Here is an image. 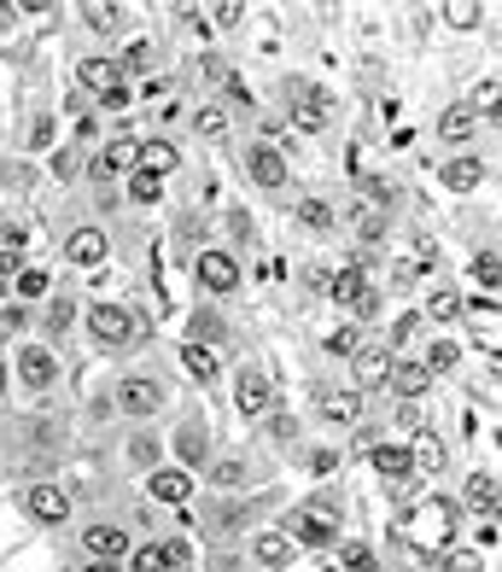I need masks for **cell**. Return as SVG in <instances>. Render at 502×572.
Returning <instances> with one entry per match:
<instances>
[{"mask_svg":"<svg viewBox=\"0 0 502 572\" xmlns=\"http://www.w3.org/2000/svg\"><path fill=\"white\" fill-rule=\"evenodd\" d=\"M181 117H188V106H181V94H176V99H164V106L153 111V123H158V134H164V129H176Z\"/></svg>","mask_w":502,"mask_h":572,"instance_id":"f907efd6","label":"cell"},{"mask_svg":"<svg viewBox=\"0 0 502 572\" xmlns=\"http://www.w3.org/2000/svg\"><path fill=\"white\" fill-rule=\"evenodd\" d=\"M82 572H123V567H111V561H82Z\"/></svg>","mask_w":502,"mask_h":572,"instance_id":"94428289","label":"cell"},{"mask_svg":"<svg viewBox=\"0 0 502 572\" xmlns=\"http://www.w3.org/2000/svg\"><path fill=\"white\" fill-rule=\"evenodd\" d=\"M7 29H19V7H12V0H0V36H7Z\"/></svg>","mask_w":502,"mask_h":572,"instance_id":"6f0895ef","label":"cell"},{"mask_svg":"<svg viewBox=\"0 0 502 572\" xmlns=\"http://www.w3.org/2000/svg\"><path fill=\"white\" fill-rule=\"evenodd\" d=\"M47 298H53V305H47V333H41V339H47V345H53V339H59V333H64V327H71V315H76V305H71V293H47Z\"/></svg>","mask_w":502,"mask_h":572,"instance_id":"f6af8a7d","label":"cell"},{"mask_svg":"<svg viewBox=\"0 0 502 572\" xmlns=\"http://www.w3.org/2000/svg\"><path fill=\"white\" fill-rule=\"evenodd\" d=\"M205 24H211V29H223V36H234V29L246 24V7H240V0H228V7H211V12H205Z\"/></svg>","mask_w":502,"mask_h":572,"instance_id":"7dc6e473","label":"cell"},{"mask_svg":"<svg viewBox=\"0 0 502 572\" xmlns=\"http://www.w3.org/2000/svg\"><path fill=\"white\" fill-rule=\"evenodd\" d=\"M397 427H404V432L421 427V409H415V403H397Z\"/></svg>","mask_w":502,"mask_h":572,"instance_id":"9f6ffc18","label":"cell"},{"mask_svg":"<svg viewBox=\"0 0 502 572\" xmlns=\"http://www.w3.org/2000/svg\"><path fill=\"white\" fill-rule=\"evenodd\" d=\"M188 129H193V141H228V129H234V111H228V99H205V106H193L188 111Z\"/></svg>","mask_w":502,"mask_h":572,"instance_id":"603a6c76","label":"cell"},{"mask_svg":"<svg viewBox=\"0 0 502 572\" xmlns=\"http://www.w3.org/2000/svg\"><path fill=\"white\" fill-rule=\"evenodd\" d=\"M181 339H188V345H205V350H216V357H223V345H228V315L216 310V305H199Z\"/></svg>","mask_w":502,"mask_h":572,"instance_id":"d4e9b609","label":"cell"},{"mask_svg":"<svg viewBox=\"0 0 502 572\" xmlns=\"http://www.w3.org/2000/svg\"><path fill=\"white\" fill-rule=\"evenodd\" d=\"M322 572H339V567H322Z\"/></svg>","mask_w":502,"mask_h":572,"instance_id":"6125c7cd","label":"cell"},{"mask_svg":"<svg viewBox=\"0 0 502 572\" xmlns=\"http://www.w3.org/2000/svg\"><path fill=\"white\" fill-rule=\"evenodd\" d=\"M199 64H205V82H228V64L216 59V53H205V59H199Z\"/></svg>","mask_w":502,"mask_h":572,"instance_id":"11a10c76","label":"cell"},{"mask_svg":"<svg viewBox=\"0 0 502 572\" xmlns=\"http://www.w3.org/2000/svg\"><path fill=\"white\" fill-rule=\"evenodd\" d=\"M234 409H240V420H251V427L275 409V380H270V368H263V362L234 368Z\"/></svg>","mask_w":502,"mask_h":572,"instance_id":"52a82bcc","label":"cell"},{"mask_svg":"<svg viewBox=\"0 0 502 572\" xmlns=\"http://www.w3.org/2000/svg\"><path fill=\"white\" fill-rule=\"evenodd\" d=\"M462 502H467V509H474L479 520H497V509H502L497 474H485V467H474V474H467V485H462Z\"/></svg>","mask_w":502,"mask_h":572,"instance_id":"4316f807","label":"cell"},{"mask_svg":"<svg viewBox=\"0 0 502 572\" xmlns=\"http://www.w3.org/2000/svg\"><path fill=\"white\" fill-rule=\"evenodd\" d=\"M82 24H88L94 36H123L129 7H117V0H88V7H82Z\"/></svg>","mask_w":502,"mask_h":572,"instance_id":"4dcf8cb0","label":"cell"},{"mask_svg":"<svg viewBox=\"0 0 502 572\" xmlns=\"http://www.w3.org/2000/svg\"><path fill=\"white\" fill-rule=\"evenodd\" d=\"M176 357H181V368H188L199 385H216V380H223V357H216V350H205V345H188V339H181Z\"/></svg>","mask_w":502,"mask_h":572,"instance_id":"1f68e13d","label":"cell"},{"mask_svg":"<svg viewBox=\"0 0 502 572\" xmlns=\"http://www.w3.org/2000/svg\"><path fill=\"white\" fill-rule=\"evenodd\" d=\"M246 561L258 572H287L298 561V549H292V537L280 526H251L246 532Z\"/></svg>","mask_w":502,"mask_h":572,"instance_id":"7c38bea8","label":"cell"},{"mask_svg":"<svg viewBox=\"0 0 502 572\" xmlns=\"http://www.w3.org/2000/svg\"><path fill=\"white\" fill-rule=\"evenodd\" d=\"M298 462H304V474H310V479H333V474H339V450H333V444H310V450H298Z\"/></svg>","mask_w":502,"mask_h":572,"instance_id":"7bdbcfd3","label":"cell"},{"mask_svg":"<svg viewBox=\"0 0 502 572\" xmlns=\"http://www.w3.org/2000/svg\"><path fill=\"white\" fill-rule=\"evenodd\" d=\"M258 427H263V439H270L275 450H292V444H298V432H304V427H298V415H292V409H280V403L258 420Z\"/></svg>","mask_w":502,"mask_h":572,"instance_id":"d590c367","label":"cell"},{"mask_svg":"<svg viewBox=\"0 0 502 572\" xmlns=\"http://www.w3.org/2000/svg\"><path fill=\"white\" fill-rule=\"evenodd\" d=\"M76 170H82V146H59V153H53V176L76 181Z\"/></svg>","mask_w":502,"mask_h":572,"instance_id":"681fc988","label":"cell"},{"mask_svg":"<svg viewBox=\"0 0 502 572\" xmlns=\"http://www.w3.org/2000/svg\"><path fill=\"white\" fill-rule=\"evenodd\" d=\"M327 298L339 305V315H345L350 327H368L380 315V298H386V293L368 281L362 263H345V269H333V275H327Z\"/></svg>","mask_w":502,"mask_h":572,"instance_id":"3957f363","label":"cell"},{"mask_svg":"<svg viewBox=\"0 0 502 572\" xmlns=\"http://www.w3.org/2000/svg\"><path fill=\"white\" fill-rule=\"evenodd\" d=\"M444 572H479V555H450V561H444Z\"/></svg>","mask_w":502,"mask_h":572,"instance_id":"db71d44e","label":"cell"},{"mask_svg":"<svg viewBox=\"0 0 502 572\" xmlns=\"http://www.w3.org/2000/svg\"><path fill=\"white\" fill-rule=\"evenodd\" d=\"M99 111H106V117H123V111H135V82H111V88L99 94Z\"/></svg>","mask_w":502,"mask_h":572,"instance_id":"bcb514c9","label":"cell"},{"mask_svg":"<svg viewBox=\"0 0 502 572\" xmlns=\"http://www.w3.org/2000/svg\"><path fill=\"white\" fill-rule=\"evenodd\" d=\"M462 315V298L450 293V286H439V293H427V305H421V322H439V327H450Z\"/></svg>","mask_w":502,"mask_h":572,"instance_id":"60d3db41","label":"cell"},{"mask_svg":"<svg viewBox=\"0 0 502 572\" xmlns=\"http://www.w3.org/2000/svg\"><path fill=\"white\" fill-rule=\"evenodd\" d=\"M415 281H421V269L397 258V263H392V293H415Z\"/></svg>","mask_w":502,"mask_h":572,"instance_id":"816d5d0a","label":"cell"},{"mask_svg":"<svg viewBox=\"0 0 502 572\" xmlns=\"http://www.w3.org/2000/svg\"><path fill=\"white\" fill-rule=\"evenodd\" d=\"M474 134H479V117L467 111V99H456V106L439 117V141L456 146V153H467V146H474Z\"/></svg>","mask_w":502,"mask_h":572,"instance_id":"83f0119b","label":"cell"},{"mask_svg":"<svg viewBox=\"0 0 502 572\" xmlns=\"http://www.w3.org/2000/svg\"><path fill=\"white\" fill-rule=\"evenodd\" d=\"M386 397H397V403H421L427 392H432V374L421 368V357H392V374H386V385H380Z\"/></svg>","mask_w":502,"mask_h":572,"instance_id":"ac0fdd59","label":"cell"},{"mask_svg":"<svg viewBox=\"0 0 502 572\" xmlns=\"http://www.w3.org/2000/svg\"><path fill=\"white\" fill-rule=\"evenodd\" d=\"M333 555H339V572H380V549L374 544H362V537H339V544H333Z\"/></svg>","mask_w":502,"mask_h":572,"instance_id":"d6a6232c","label":"cell"},{"mask_svg":"<svg viewBox=\"0 0 502 572\" xmlns=\"http://www.w3.org/2000/svg\"><path fill=\"white\" fill-rule=\"evenodd\" d=\"M240 170H246V181L258 193H287L292 188V158H280L275 146H263V141H246Z\"/></svg>","mask_w":502,"mask_h":572,"instance_id":"9c48e42d","label":"cell"},{"mask_svg":"<svg viewBox=\"0 0 502 572\" xmlns=\"http://www.w3.org/2000/svg\"><path fill=\"white\" fill-rule=\"evenodd\" d=\"M193 281H199V293L205 298H234L246 286V269H240V251H228V246H205L193 258Z\"/></svg>","mask_w":502,"mask_h":572,"instance_id":"8992f818","label":"cell"},{"mask_svg":"<svg viewBox=\"0 0 502 572\" xmlns=\"http://www.w3.org/2000/svg\"><path fill=\"white\" fill-rule=\"evenodd\" d=\"M164 450H170V462H176V467H188L193 479L205 474V467H211V456H216V450H211V427H205V420H199L193 409L176 420V439L164 444Z\"/></svg>","mask_w":502,"mask_h":572,"instance_id":"30bf717a","label":"cell"},{"mask_svg":"<svg viewBox=\"0 0 502 572\" xmlns=\"http://www.w3.org/2000/svg\"><path fill=\"white\" fill-rule=\"evenodd\" d=\"M7 368H12V385H19L24 397H36V403L53 397V392H59V374H64V368H59V350L47 345V339H36V333H29V339L12 350Z\"/></svg>","mask_w":502,"mask_h":572,"instance_id":"7a4b0ae2","label":"cell"},{"mask_svg":"<svg viewBox=\"0 0 502 572\" xmlns=\"http://www.w3.org/2000/svg\"><path fill=\"white\" fill-rule=\"evenodd\" d=\"M135 549V532L123 526V520H82V561H111L123 567V555Z\"/></svg>","mask_w":502,"mask_h":572,"instance_id":"ba28073f","label":"cell"},{"mask_svg":"<svg viewBox=\"0 0 502 572\" xmlns=\"http://www.w3.org/2000/svg\"><path fill=\"white\" fill-rule=\"evenodd\" d=\"M386 374H392V350H386V345H368V339H362V350L350 357V392H357V397L380 392V385H386Z\"/></svg>","mask_w":502,"mask_h":572,"instance_id":"e0dca14e","label":"cell"},{"mask_svg":"<svg viewBox=\"0 0 502 572\" xmlns=\"http://www.w3.org/2000/svg\"><path fill=\"white\" fill-rule=\"evenodd\" d=\"M123 572H170V561H164V544H158V537H141V544L123 555Z\"/></svg>","mask_w":502,"mask_h":572,"instance_id":"ab89813d","label":"cell"},{"mask_svg":"<svg viewBox=\"0 0 502 572\" xmlns=\"http://www.w3.org/2000/svg\"><path fill=\"white\" fill-rule=\"evenodd\" d=\"M146 497L153 502H170V509H188V502L199 497V479L188 474V467H176V462H164L146 474Z\"/></svg>","mask_w":502,"mask_h":572,"instance_id":"9a60e30c","label":"cell"},{"mask_svg":"<svg viewBox=\"0 0 502 572\" xmlns=\"http://www.w3.org/2000/svg\"><path fill=\"white\" fill-rule=\"evenodd\" d=\"M444 24L450 29H479L485 24V7H474V0H467V7H444Z\"/></svg>","mask_w":502,"mask_h":572,"instance_id":"c3c4849f","label":"cell"},{"mask_svg":"<svg viewBox=\"0 0 502 572\" xmlns=\"http://www.w3.org/2000/svg\"><path fill=\"white\" fill-rule=\"evenodd\" d=\"M292 223L304 228V234H315V240H322V234H333V228H339V205H333L327 193H304V199L292 205Z\"/></svg>","mask_w":502,"mask_h":572,"instance_id":"cb8c5ba5","label":"cell"},{"mask_svg":"<svg viewBox=\"0 0 502 572\" xmlns=\"http://www.w3.org/2000/svg\"><path fill=\"white\" fill-rule=\"evenodd\" d=\"M415 333H421V310H404V315H392V327H386V339H380V345L397 357L404 345H415Z\"/></svg>","mask_w":502,"mask_h":572,"instance_id":"ee69618b","label":"cell"},{"mask_svg":"<svg viewBox=\"0 0 502 572\" xmlns=\"http://www.w3.org/2000/svg\"><path fill=\"white\" fill-rule=\"evenodd\" d=\"M53 293V275H47V269H19V275H12V298H19V305L29 310V305H41V298Z\"/></svg>","mask_w":502,"mask_h":572,"instance_id":"74e56055","label":"cell"},{"mask_svg":"<svg viewBox=\"0 0 502 572\" xmlns=\"http://www.w3.org/2000/svg\"><path fill=\"white\" fill-rule=\"evenodd\" d=\"M275 526L292 537V549H298V555H304V549H310V555H333V544L345 537V532H339V520H333V514H322V509H310V502H298V509H287V514L275 520Z\"/></svg>","mask_w":502,"mask_h":572,"instance_id":"5b68a950","label":"cell"},{"mask_svg":"<svg viewBox=\"0 0 502 572\" xmlns=\"http://www.w3.org/2000/svg\"><path fill=\"white\" fill-rule=\"evenodd\" d=\"M479 181H485L479 153H450V158H444V188H450V193H479Z\"/></svg>","mask_w":502,"mask_h":572,"instance_id":"f546056e","label":"cell"},{"mask_svg":"<svg viewBox=\"0 0 502 572\" xmlns=\"http://www.w3.org/2000/svg\"><path fill=\"white\" fill-rule=\"evenodd\" d=\"M88 170H94V181H123L129 170H135V141H123V134H117V141H106V146L94 153Z\"/></svg>","mask_w":502,"mask_h":572,"instance_id":"484cf974","label":"cell"},{"mask_svg":"<svg viewBox=\"0 0 502 572\" xmlns=\"http://www.w3.org/2000/svg\"><path fill=\"white\" fill-rule=\"evenodd\" d=\"M421 368H427V374H432V380H444V374H456V368H462V345H456V339H450V333H439V339H432V345L421 350Z\"/></svg>","mask_w":502,"mask_h":572,"instance_id":"836d02e7","label":"cell"},{"mask_svg":"<svg viewBox=\"0 0 502 572\" xmlns=\"http://www.w3.org/2000/svg\"><path fill=\"white\" fill-rule=\"evenodd\" d=\"M19 509H24V520H36V526H64V520H71V497H64V485H53V479H24Z\"/></svg>","mask_w":502,"mask_h":572,"instance_id":"8fae6325","label":"cell"},{"mask_svg":"<svg viewBox=\"0 0 502 572\" xmlns=\"http://www.w3.org/2000/svg\"><path fill=\"white\" fill-rule=\"evenodd\" d=\"M24 269V258H12V251H0V281H12Z\"/></svg>","mask_w":502,"mask_h":572,"instance_id":"680465c9","label":"cell"},{"mask_svg":"<svg viewBox=\"0 0 502 572\" xmlns=\"http://www.w3.org/2000/svg\"><path fill=\"white\" fill-rule=\"evenodd\" d=\"M111 403H117V415H123L129 427H153V420L170 409V392H164L158 374L135 368V374H123V380L111 385Z\"/></svg>","mask_w":502,"mask_h":572,"instance_id":"277c9868","label":"cell"},{"mask_svg":"<svg viewBox=\"0 0 502 572\" xmlns=\"http://www.w3.org/2000/svg\"><path fill=\"white\" fill-rule=\"evenodd\" d=\"M135 170H153V176L170 181L181 170V146L170 134H146V141H135Z\"/></svg>","mask_w":502,"mask_h":572,"instance_id":"44dd1931","label":"cell"},{"mask_svg":"<svg viewBox=\"0 0 502 572\" xmlns=\"http://www.w3.org/2000/svg\"><path fill=\"white\" fill-rule=\"evenodd\" d=\"M368 467H374L380 479H415L409 439H374V444H368Z\"/></svg>","mask_w":502,"mask_h":572,"instance_id":"ffe728a7","label":"cell"},{"mask_svg":"<svg viewBox=\"0 0 502 572\" xmlns=\"http://www.w3.org/2000/svg\"><path fill=\"white\" fill-rule=\"evenodd\" d=\"M322 350H327V357H333V362H350V357H357V350H362V327H350V322H339V327H333V333H327V339H322Z\"/></svg>","mask_w":502,"mask_h":572,"instance_id":"b9f144b4","label":"cell"},{"mask_svg":"<svg viewBox=\"0 0 502 572\" xmlns=\"http://www.w3.org/2000/svg\"><path fill=\"white\" fill-rule=\"evenodd\" d=\"M292 129L298 134H327L333 129V94L310 88V82H292Z\"/></svg>","mask_w":502,"mask_h":572,"instance_id":"4fadbf2b","label":"cell"},{"mask_svg":"<svg viewBox=\"0 0 502 572\" xmlns=\"http://www.w3.org/2000/svg\"><path fill=\"white\" fill-rule=\"evenodd\" d=\"M474 275H479V286H497V281H502V263H497V251H479Z\"/></svg>","mask_w":502,"mask_h":572,"instance_id":"f5cc1de1","label":"cell"},{"mask_svg":"<svg viewBox=\"0 0 502 572\" xmlns=\"http://www.w3.org/2000/svg\"><path fill=\"white\" fill-rule=\"evenodd\" d=\"M123 462H129V467H135V474L146 479L153 467H164V462H170V450H164V439H158L153 427H135V432L123 439Z\"/></svg>","mask_w":502,"mask_h":572,"instance_id":"7402d4cb","label":"cell"},{"mask_svg":"<svg viewBox=\"0 0 502 572\" xmlns=\"http://www.w3.org/2000/svg\"><path fill=\"white\" fill-rule=\"evenodd\" d=\"M153 59H158V47L146 41V36H135L123 47V53H117V76L123 82H135V76H153Z\"/></svg>","mask_w":502,"mask_h":572,"instance_id":"e575fe53","label":"cell"},{"mask_svg":"<svg viewBox=\"0 0 502 572\" xmlns=\"http://www.w3.org/2000/svg\"><path fill=\"white\" fill-rule=\"evenodd\" d=\"M205 485H211V497L216 502H234V497H246L251 491V462L246 456H223V450H216L211 456V467H205Z\"/></svg>","mask_w":502,"mask_h":572,"instance_id":"2e32d148","label":"cell"},{"mask_svg":"<svg viewBox=\"0 0 502 572\" xmlns=\"http://www.w3.org/2000/svg\"><path fill=\"white\" fill-rule=\"evenodd\" d=\"M123 193H129V205H158V199H164V176H153V170H129L123 176Z\"/></svg>","mask_w":502,"mask_h":572,"instance_id":"f35d334b","label":"cell"},{"mask_svg":"<svg viewBox=\"0 0 502 572\" xmlns=\"http://www.w3.org/2000/svg\"><path fill=\"white\" fill-rule=\"evenodd\" d=\"M345 223H350V234H357V240H368V246L386 240V211H380V205H350Z\"/></svg>","mask_w":502,"mask_h":572,"instance_id":"8d00e7d4","label":"cell"},{"mask_svg":"<svg viewBox=\"0 0 502 572\" xmlns=\"http://www.w3.org/2000/svg\"><path fill=\"white\" fill-rule=\"evenodd\" d=\"M106 251H111V240H106V228H99V223H82V228L64 234V263H71V269H99V263H106Z\"/></svg>","mask_w":502,"mask_h":572,"instance_id":"d6986e66","label":"cell"},{"mask_svg":"<svg viewBox=\"0 0 502 572\" xmlns=\"http://www.w3.org/2000/svg\"><path fill=\"white\" fill-rule=\"evenodd\" d=\"M82 327H88V339L99 350H135L146 339V315L135 305H117V298H94Z\"/></svg>","mask_w":502,"mask_h":572,"instance_id":"6da1fadb","label":"cell"},{"mask_svg":"<svg viewBox=\"0 0 502 572\" xmlns=\"http://www.w3.org/2000/svg\"><path fill=\"white\" fill-rule=\"evenodd\" d=\"M7 397H12V368H7V357H0V409H7Z\"/></svg>","mask_w":502,"mask_h":572,"instance_id":"91938a15","label":"cell"},{"mask_svg":"<svg viewBox=\"0 0 502 572\" xmlns=\"http://www.w3.org/2000/svg\"><path fill=\"white\" fill-rule=\"evenodd\" d=\"M315 420H322V427L350 432L362 420V397L350 392V385H315Z\"/></svg>","mask_w":502,"mask_h":572,"instance_id":"5bb4252c","label":"cell"},{"mask_svg":"<svg viewBox=\"0 0 502 572\" xmlns=\"http://www.w3.org/2000/svg\"><path fill=\"white\" fill-rule=\"evenodd\" d=\"M111 82H123V76H117V59L111 53H88V59H76V88L82 94H106L111 88Z\"/></svg>","mask_w":502,"mask_h":572,"instance_id":"f1b7e54d","label":"cell"}]
</instances>
